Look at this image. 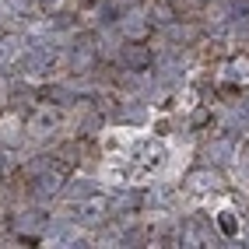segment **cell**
<instances>
[{"mask_svg":"<svg viewBox=\"0 0 249 249\" xmlns=\"http://www.w3.org/2000/svg\"><path fill=\"white\" fill-rule=\"evenodd\" d=\"M123 63L130 71H147L151 67V49H147L144 42H126L123 46Z\"/></svg>","mask_w":249,"mask_h":249,"instance_id":"obj_1","label":"cell"},{"mask_svg":"<svg viewBox=\"0 0 249 249\" xmlns=\"http://www.w3.org/2000/svg\"><path fill=\"white\" fill-rule=\"evenodd\" d=\"M218 225H221L225 235H239V221H235V214H231V211H221L218 214Z\"/></svg>","mask_w":249,"mask_h":249,"instance_id":"obj_2","label":"cell"},{"mask_svg":"<svg viewBox=\"0 0 249 249\" xmlns=\"http://www.w3.org/2000/svg\"><path fill=\"white\" fill-rule=\"evenodd\" d=\"M123 120H130V123H141V120H144V109H141V106H130V109H123Z\"/></svg>","mask_w":249,"mask_h":249,"instance_id":"obj_3","label":"cell"}]
</instances>
